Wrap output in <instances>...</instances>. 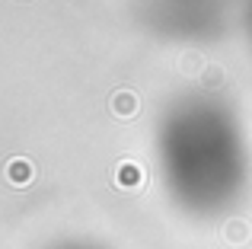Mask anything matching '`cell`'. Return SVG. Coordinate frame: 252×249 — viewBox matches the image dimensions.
I'll return each mask as SVG.
<instances>
[{"label": "cell", "mask_w": 252, "mask_h": 249, "mask_svg": "<svg viewBox=\"0 0 252 249\" xmlns=\"http://www.w3.org/2000/svg\"><path fill=\"white\" fill-rule=\"evenodd\" d=\"M154 156L169 201L189 218H223L249 192V137L236 109L220 96L172 99L157 124Z\"/></svg>", "instance_id": "cell-1"}, {"label": "cell", "mask_w": 252, "mask_h": 249, "mask_svg": "<svg viewBox=\"0 0 252 249\" xmlns=\"http://www.w3.org/2000/svg\"><path fill=\"white\" fill-rule=\"evenodd\" d=\"M48 249H109V246L99 243V240H90V237H67V240L51 243Z\"/></svg>", "instance_id": "cell-2"}, {"label": "cell", "mask_w": 252, "mask_h": 249, "mask_svg": "<svg viewBox=\"0 0 252 249\" xmlns=\"http://www.w3.org/2000/svg\"><path fill=\"white\" fill-rule=\"evenodd\" d=\"M249 29H252V0H249Z\"/></svg>", "instance_id": "cell-3"}]
</instances>
